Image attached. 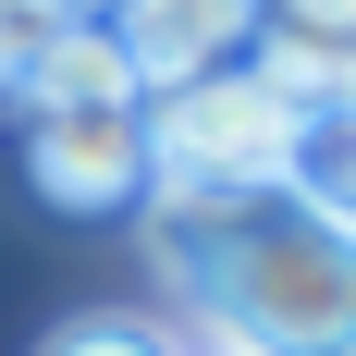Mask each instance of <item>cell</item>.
<instances>
[{
  "instance_id": "6da1fadb",
  "label": "cell",
  "mask_w": 356,
  "mask_h": 356,
  "mask_svg": "<svg viewBox=\"0 0 356 356\" xmlns=\"http://www.w3.org/2000/svg\"><path fill=\"white\" fill-rule=\"evenodd\" d=\"M197 295V356H356V234L295 221L283 197L197 258H160Z\"/></svg>"
},
{
  "instance_id": "7a4b0ae2",
  "label": "cell",
  "mask_w": 356,
  "mask_h": 356,
  "mask_svg": "<svg viewBox=\"0 0 356 356\" xmlns=\"http://www.w3.org/2000/svg\"><path fill=\"white\" fill-rule=\"evenodd\" d=\"M307 136V111L258 62H221L172 99H147V184H234V197H283V160Z\"/></svg>"
},
{
  "instance_id": "3957f363",
  "label": "cell",
  "mask_w": 356,
  "mask_h": 356,
  "mask_svg": "<svg viewBox=\"0 0 356 356\" xmlns=\"http://www.w3.org/2000/svg\"><path fill=\"white\" fill-rule=\"evenodd\" d=\"M25 172L74 221L136 209L147 197V111H25Z\"/></svg>"
},
{
  "instance_id": "277c9868",
  "label": "cell",
  "mask_w": 356,
  "mask_h": 356,
  "mask_svg": "<svg viewBox=\"0 0 356 356\" xmlns=\"http://www.w3.org/2000/svg\"><path fill=\"white\" fill-rule=\"evenodd\" d=\"M111 37H123V62H136L147 99H172V86H197V74L246 62L258 0H123V13H111Z\"/></svg>"
},
{
  "instance_id": "5b68a950",
  "label": "cell",
  "mask_w": 356,
  "mask_h": 356,
  "mask_svg": "<svg viewBox=\"0 0 356 356\" xmlns=\"http://www.w3.org/2000/svg\"><path fill=\"white\" fill-rule=\"evenodd\" d=\"M25 111H147V86L111 25H49V49L25 62Z\"/></svg>"
},
{
  "instance_id": "8992f818",
  "label": "cell",
  "mask_w": 356,
  "mask_h": 356,
  "mask_svg": "<svg viewBox=\"0 0 356 356\" xmlns=\"http://www.w3.org/2000/svg\"><path fill=\"white\" fill-rule=\"evenodd\" d=\"M283 209L320 221V234H356V123L307 111V136H295V160H283Z\"/></svg>"
},
{
  "instance_id": "52a82bcc",
  "label": "cell",
  "mask_w": 356,
  "mask_h": 356,
  "mask_svg": "<svg viewBox=\"0 0 356 356\" xmlns=\"http://www.w3.org/2000/svg\"><path fill=\"white\" fill-rule=\"evenodd\" d=\"M258 37L270 49H307V62H344L356 49V0H258Z\"/></svg>"
},
{
  "instance_id": "ba28073f",
  "label": "cell",
  "mask_w": 356,
  "mask_h": 356,
  "mask_svg": "<svg viewBox=\"0 0 356 356\" xmlns=\"http://www.w3.org/2000/svg\"><path fill=\"white\" fill-rule=\"evenodd\" d=\"M49 356H184V344H172L160 320H74Z\"/></svg>"
},
{
  "instance_id": "9c48e42d",
  "label": "cell",
  "mask_w": 356,
  "mask_h": 356,
  "mask_svg": "<svg viewBox=\"0 0 356 356\" xmlns=\"http://www.w3.org/2000/svg\"><path fill=\"white\" fill-rule=\"evenodd\" d=\"M37 49H49V13H37V0H0V74H13V86H25Z\"/></svg>"
},
{
  "instance_id": "30bf717a",
  "label": "cell",
  "mask_w": 356,
  "mask_h": 356,
  "mask_svg": "<svg viewBox=\"0 0 356 356\" xmlns=\"http://www.w3.org/2000/svg\"><path fill=\"white\" fill-rule=\"evenodd\" d=\"M37 13H49V25H111L123 0H37Z\"/></svg>"
},
{
  "instance_id": "8fae6325",
  "label": "cell",
  "mask_w": 356,
  "mask_h": 356,
  "mask_svg": "<svg viewBox=\"0 0 356 356\" xmlns=\"http://www.w3.org/2000/svg\"><path fill=\"white\" fill-rule=\"evenodd\" d=\"M320 111H332V123H356V49L332 62V99H320Z\"/></svg>"
},
{
  "instance_id": "7c38bea8",
  "label": "cell",
  "mask_w": 356,
  "mask_h": 356,
  "mask_svg": "<svg viewBox=\"0 0 356 356\" xmlns=\"http://www.w3.org/2000/svg\"><path fill=\"white\" fill-rule=\"evenodd\" d=\"M184 356H197V344H184Z\"/></svg>"
}]
</instances>
